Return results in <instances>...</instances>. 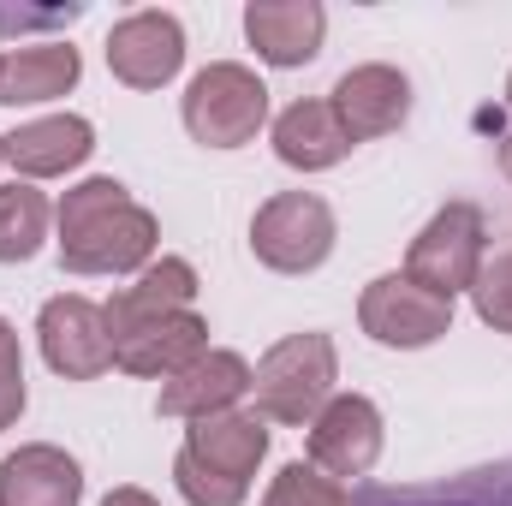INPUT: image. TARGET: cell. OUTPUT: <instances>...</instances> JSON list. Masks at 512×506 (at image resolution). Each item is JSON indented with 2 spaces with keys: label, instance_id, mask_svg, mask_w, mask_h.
I'll return each instance as SVG.
<instances>
[{
  "label": "cell",
  "instance_id": "obj_1",
  "mask_svg": "<svg viewBox=\"0 0 512 506\" xmlns=\"http://www.w3.org/2000/svg\"><path fill=\"white\" fill-rule=\"evenodd\" d=\"M60 268L72 274H143L155 262L161 227L120 179H84L54 203Z\"/></svg>",
  "mask_w": 512,
  "mask_h": 506
},
{
  "label": "cell",
  "instance_id": "obj_2",
  "mask_svg": "<svg viewBox=\"0 0 512 506\" xmlns=\"http://www.w3.org/2000/svg\"><path fill=\"white\" fill-rule=\"evenodd\" d=\"M334 381H340V352L328 334H286L274 340L262 358H256V411L268 423H292V429H310L316 411L334 399Z\"/></svg>",
  "mask_w": 512,
  "mask_h": 506
},
{
  "label": "cell",
  "instance_id": "obj_3",
  "mask_svg": "<svg viewBox=\"0 0 512 506\" xmlns=\"http://www.w3.org/2000/svg\"><path fill=\"white\" fill-rule=\"evenodd\" d=\"M108 334H114V370L143 381H167L185 370L197 352H209V322L197 310H137L126 292L102 304Z\"/></svg>",
  "mask_w": 512,
  "mask_h": 506
},
{
  "label": "cell",
  "instance_id": "obj_4",
  "mask_svg": "<svg viewBox=\"0 0 512 506\" xmlns=\"http://www.w3.org/2000/svg\"><path fill=\"white\" fill-rule=\"evenodd\" d=\"M179 120L203 149H245L268 126V84L245 60H209L179 96Z\"/></svg>",
  "mask_w": 512,
  "mask_h": 506
},
{
  "label": "cell",
  "instance_id": "obj_5",
  "mask_svg": "<svg viewBox=\"0 0 512 506\" xmlns=\"http://www.w3.org/2000/svg\"><path fill=\"white\" fill-rule=\"evenodd\" d=\"M483 256H489V221H483L477 203L459 197V203H441V209L423 221V233L411 239V251H405V268H399V274H411L417 286H429L435 298L453 304L459 292H471Z\"/></svg>",
  "mask_w": 512,
  "mask_h": 506
},
{
  "label": "cell",
  "instance_id": "obj_6",
  "mask_svg": "<svg viewBox=\"0 0 512 506\" xmlns=\"http://www.w3.org/2000/svg\"><path fill=\"white\" fill-rule=\"evenodd\" d=\"M334 209L316 191H274L251 215V256L274 274H310L334 256Z\"/></svg>",
  "mask_w": 512,
  "mask_h": 506
},
{
  "label": "cell",
  "instance_id": "obj_7",
  "mask_svg": "<svg viewBox=\"0 0 512 506\" xmlns=\"http://www.w3.org/2000/svg\"><path fill=\"white\" fill-rule=\"evenodd\" d=\"M358 328L376 340V346H393V352H423L435 340H447L453 328V304L435 298L429 286H417L411 274H376L358 298Z\"/></svg>",
  "mask_w": 512,
  "mask_h": 506
},
{
  "label": "cell",
  "instance_id": "obj_8",
  "mask_svg": "<svg viewBox=\"0 0 512 506\" xmlns=\"http://www.w3.org/2000/svg\"><path fill=\"white\" fill-rule=\"evenodd\" d=\"M36 346H42V364L60 381H96L114 370V334H108V316L96 298L84 292H60L42 304L36 316Z\"/></svg>",
  "mask_w": 512,
  "mask_h": 506
},
{
  "label": "cell",
  "instance_id": "obj_9",
  "mask_svg": "<svg viewBox=\"0 0 512 506\" xmlns=\"http://www.w3.org/2000/svg\"><path fill=\"white\" fill-rule=\"evenodd\" d=\"M382 441H387L382 411H376V399H364V393H334V399L316 411V423L304 429L310 465H316L322 477H334V483L370 477L376 459H382Z\"/></svg>",
  "mask_w": 512,
  "mask_h": 506
},
{
  "label": "cell",
  "instance_id": "obj_10",
  "mask_svg": "<svg viewBox=\"0 0 512 506\" xmlns=\"http://www.w3.org/2000/svg\"><path fill=\"white\" fill-rule=\"evenodd\" d=\"M102 48H108V72L126 90H161L185 66V24L173 12H161V6H143V12H126L108 30Z\"/></svg>",
  "mask_w": 512,
  "mask_h": 506
},
{
  "label": "cell",
  "instance_id": "obj_11",
  "mask_svg": "<svg viewBox=\"0 0 512 506\" xmlns=\"http://www.w3.org/2000/svg\"><path fill=\"white\" fill-rule=\"evenodd\" d=\"M328 102H334L340 126L358 149V143H376V137H387V131H399L411 120V78L399 66H387V60H370V66L340 72Z\"/></svg>",
  "mask_w": 512,
  "mask_h": 506
},
{
  "label": "cell",
  "instance_id": "obj_12",
  "mask_svg": "<svg viewBox=\"0 0 512 506\" xmlns=\"http://www.w3.org/2000/svg\"><path fill=\"white\" fill-rule=\"evenodd\" d=\"M251 381H256V370L239 358V352L209 346V352H197L185 370H173V376L161 381L155 411H161V417H179V423H197V417L233 411V405L251 393Z\"/></svg>",
  "mask_w": 512,
  "mask_h": 506
},
{
  "label": "cell",
  "instance_id": "obj_13",
  "mask_svg": "<svg viewBox=\"0 0 512 506\" xmlns=\"http://www.w3.org/2000/svg\"><path fill=\"white\" fill-rule=\"evenodd\" d=\"M185 459H197L203 471L215 477H233V483H251L256 465L268 459V417L262 411H215V417H197L179 441Z\"/></svg>",
  "mask_w": 512,
  "mask_h": 506
},
{
  "label": "cell",
  "instance_id": "obj_14",
  "mask_svg": "<svg viewBox=\"0 0 512 506\" xmlns=\"http://www.w3.org/2000/svg\"><path fill=\"white\" fill-rule=\"evenodd\" d=\"M96 155V126L84 114H42V120H24V126L6 137V161L18 167V179H60V173H78L84 161Z\"/></svg>",
  "mask_w": 512,
  "mask_h": 506
},
{
  "label": "cell",
  "instance_id": "obj_15",
  "mask_svg": "<svg viewBox=\"0 0 512 506\" xmlns=\"http://www.w3.org/2000/svg\"><path fill=\"white\" fill-rule=\"evenodd\" d=\"M78 501H84V471L66 447L24 441L18 453L0 459V506H78Z\"/></svg>",
  "mask_w": 512,
  "mask_h": 506
},
{
  "label": "cell",
  "instance_id": "obj_16",
  "mask_svg": "<svg viewBox=\"0 0 512 506\" xmlns=\"http://www.w3.org/2000/svg\"><path fill=\"white\" fill-rule=\"evenodd\" d=\"M245 36H251L256 60H268V66H310L322 54L328 12L316 0H251Z\"/></svg>",
  "mask_w": 512,
  "mask_h": 506
},
{
  "label": "cell",
  "instance_id": "obj_17",
  "mask_svg": "<svg viewBox=\"0 0 512 506\" xmlns=\"http://www.w3.org/2000/svg\"><path fill=\"white\" fill-rule=\"evenodd\" d=\"M84 78V60L72 42H30L0 54V108H42L72 96Z\"/></svg>",
  "mask_w": 512,
  "mask_h": 506
},
{
  "label": "cell",
  "instance_id": "obj_18",
  "mask_svg": "<svg viewBox=\"0 0 512 506\" xmlns=\"http://www.w3.org/2000/svg\"><path fill=\"white\" fill-rule=\"evenodd\" d=\"M268 143L298 173H328V167H340L352 155V137L340 126L334 102H292V108H280V120L268 126Z\"/></svg>",
  "mask_w": 512,
  "mask_h": 506
},
{
  "label": "cell",
  "instance_id": "obj_19",
  "mask_svg": "<svg viewBox=\"0 0 512 506\" xmlns=\"http://www.w3.org/2000/svg\"><path fill=\"white\" fill-rule=\"evenodd\" d=\"M352 506H512V459L483 465V471H459L447 483H423V489H358Z\"/></svg>",
  "mask_w": 512,
  "mask_h": 506
},
{
  "label": "cell",
  "instance_id": "obj_20",
  "mask_svg": "<svg viewBox=\"0 0 512 506\" xmlns=\"http://www.w3.org/2000/svg\"><path fill=\"white\" fill-rule=\"evenodd\" d=\"M48 227H54L48 191H36L30 179L0 185V262H30L48 245Z\"/></svg>",
  "mask_w": 512,
  "mask_h": 506
},
{
  "label": "cell",
  "instance_id": "obj_21",
  "mask_svg": "<svg viewBox=\"0 0 512 506\" xmlns=\"http://www.w3.org/2000/svg\"><path fill=\"white\" fill-rule=\"evenodd\" d=\"M120 292H126L137 310H197V268L185 256H155Z\"/></svg>",
  "mask_w": 512,
  "mask_h": 506
},
{
  "label": "cell",
  "instance_id": "obj_22",
  "mask_svg": "<svg viewBox=\"0 0 512 506\" xmlns=\"http://www.w3.org/2000/svg\"><path fill=\"white\" fill-rule=\"evenodd\" d=\"M262 506H352V489L334 483V477H322L310 459H292V465L274 471V483H268Z\"/></svg>",
  "mask_w": 512,
  "mask_h": 506
},
{
  "label": "cell",
  "instance_id": "obj_23",
  "mask_svg": "<svg viewBox=\"0 0 512 506\" xmlns=\"http://www.w3.org/2000/svg\"><path fill=\"white\" fill-rule=\"evenodd\" d=\"M471 304H477V322L483 328L512 334V251L483 256V268L471 280Z\"/></svg>",
  "mask_w": 512,
  "mask_h": 506
},
{
  "label": "cell",
  "instance_id": "obj_24",
  "mask_svg": "<svg viewBox=\"0 0 512 506\" xmlns=\"http://www.w3.org/2000/svg\"><path fill=\"white\" fill-rule=\"evenodd\" d=\"M173 489L185 495L191 506H245L251 495V483H233V477H215V471H203L197 459H173Z\"/></svg>",
  "mask_w": 512,
  "mask_h": 506
},
{
  "label": "cell",
  "instance_id": "obj_25",
  "mask_svg": "<svg viewBox=\"0 0 512 506\" xmlns=\"http://www.w3.org/2000/svg\"><path fill=\"white\" fill-rule=\"evenodd\" d=\"M84 18V0L72 6H0V36H24V30H66Z\"/></svg>",
  "mask_w": 512,
  "mask_h": 506
},
{
  "label": "cell",
  "instance_id": "obj_26",
  "mask_svg": "<svg viewBox=\"0 0 512 506\" xmlns=\"http://www.w3.org/2000/svg\"><path fill=\"white\" fill-rule=\"evenodd\" d=\"M0 381H24V346L6 316H0Z\"/></svg>",
  "mask_w": 512,
  "mask_h": 506
},
{
  "label": "cell",
  "instance_id": "obj_27",
  "mask_svg": "<svg viewBox=\"0 0 512 506\" xmlns=\"http://www.w3.org/2000/svg\"><path fill=\"white\" fill-rule=\"evenodd\" d=\"M24 381H0V429H12L18 417H24Z\"/></svg>",
  "mask_w": 512,
  "mask_h": 506
},
{
  "label": "cell",
  "instance_id": "obj_28",
  "mask_svg": "<svg viewBox=\"0 0 512 506\" xmlns=\"http://www.w3.org/2000/svg\"><path fill=\"white\" fill-rule=\"evenodd\" d=\"M102 506H161L149 489H137V483H120V489H108L102 495Z\"/></svg>",
  "mask_w": 512,
  "mask_h": 506
},
{
  "label": "cell",
  "instance_id": "obj_29",
  "mask_svg": "<svg viewBox=\"0 0 512 506\" xmlns=\"http://www.w3.org/2000/svg\"><path fill=\"white\" fill-rule=\"evenodd\" d=\"M507 114H512V72H507ZM501 173L512 179V126H507V137H501Z\"/></svg>",
  "mask_w": 512,
  "mask_h": 506
},
{
  "label": "cell",
  "instance_id": "obj_30",
  "mask_svg": "<svg viewBox=\"0 0 512 506\" xmlns=\"http://www.w3.org/2000/svg\"><path fill=\"white\" fill-rule=\"evenodd\" d=\"M0 161H6V137H0Z\"/></svg>",
  "mask_w": 512,
  "mask_h": 506
}]
</instances>
